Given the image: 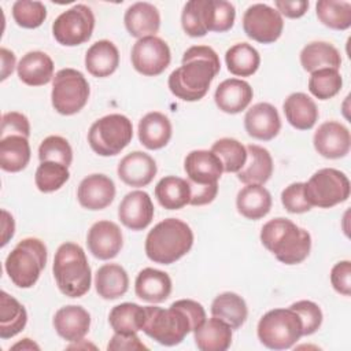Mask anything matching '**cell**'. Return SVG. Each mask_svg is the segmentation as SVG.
Returning a JSON list of instances; mask_svg holds the SVG:
<instances>
[{"instance_id": "6da1fadb", "label": "cell", "mask_w": 351, "mask_h": 351, "mask_svg": "<svg viewBox=\"0 0 351 351\" xmlns=\"http://www.w3.org/2000/svg\"><path fill=\"white\" fill-rule=\"evenodd\" d=\"M219 70V58L211 47L193 45L184 52L182 66L171 71L167 85L176 97L197 101L206 96Z\"/></svg>"}, {"instance_id": "7a4b0ae2", "label": "cell", "mask_w": 351, "mask_h": 351, "mask_svg": "<svg viewBox=\"0 0 351 351\" xmlns=\"http://www.w3.org/2000/svg\"><path fill=\"white\" fill-rule=\"evenodd\" d=\"M261 241L277 261L285 265L302 263L311 250L310 233L281 217L270 219L262 226Z\"/></svg>"}, {"instance_id": "3957f363", "label": "cell", "mask_w": 351, "mask_h": 351, "mask_svg": "<svg viewBox=\"0 0 351 351\" xmlns=\"http://www.w3.org/2000/svg\"><path fill=\"white\" fill-rule=\"evenodd\" d=\"M192 245L191 226L178 218H166L148 232L144 248L152 262L171 265L186 255Z\"/></svg>"}, {"instance_id": "277c9868", "label": "cell", "mask_w": 351, "mask_h": 351, "mask_svg": "<svg viewBox=\"0 0 351 351\" xmlns=\"http://www.w3.org/2000/svg\"><path fill=\"white\" fill-rule=\"evenodd\" d=\"M52 271L59 291L69 298H81L90 288V266L84 250L75 243L66 241L59 245Z\"/></svg>"}, {"instance_id": "5b68a950", "label": "cell", "mask_w": 351, "mask_h": 351, "mask_svg": "<svg viewBox=\"0 0 351 351\" xmlns=\"http://www.w3.org/2000/svg\"><path fill=\"white\" fill-rule=\"evenodd\" d=\"M47 247L36 237L21 240L7 255L4 269L18 288H32L47 263Z\"/></svg>"}, {"instance_id": "8992f818", "label": "cell", "mask_w": 351, "mask_h": 351, "mask_svg": "<svg viewBox=\"0 0 351 351\" xmlns=\"http://www.w3.org/2000/svg\"><path fill=\"white\" fill-rule=\"evenodd\" d=\"M143 332L159 344L171 347L180 344L189 332H193V325L185 311L173 303L169 308L145 306Z\"/></svg>"}, {"instance_id": "52a82bcc", "label": "cell", "mask_w": 351, "mask_h": 351, "mask_svg": "<svg viewBox=\"0 0 351 351\" xmlns=\"http://www.w3.org/2000/svg\"><path fill=\"white\" fill-rule=\"evenodd\" d=\"M256 333L265 347L288 350L303 336V325L300 317L292 308H274L262 315Z\"/></svg>"}, {"instance_id": "ba28073f", "label": "cell", "mask_w": 351, "mask_h": 351, "mask_svg": "<svg viewBox=\"0 0 351 351\" xmlns=\"http://www.w3.org/2000/svg\"><path fill=\"white\" fill-rule=\"evenodd\" d=\"M132 137V121L122 114H108L99 118L88 132V143L100 156L118 155L129 145Z\"/></svg>"}, {"instance_id": "9c48e42d", "label": "cell", "mask_w": 351, "mask_h": 351, "mask_svg": "<svg viewBox=\"0 0 351 351\" xmlns=\"http://www.w3.org/2000/svg\"><path fill=\"white\" fill-rule=\"evenodd\" d=\"M90 95L85 75L75 69H62L52 80L51 101L56 112L74 115L88 103Z\"/></svg>"}, {"instance_id": "30bf717a", "label": "cell", "mask_w": 351, "mask_h": 351, "mask_svg": "<svg viewBox=\"0 0 351 351\" xmlns=\"http://www.w3.org/2000/svg\"><path fill=\"white\" fill-rule=\"evenodd\" d=\"M304 195L311 206L330 208L348 199L350 180L337 169H319L304 182Z\"/></svg>"}, {"instance_id": "8fae6325", "label": "cell", "mask_w": 351, "mask_h": 351, "mask_svg": "<svg viewBox=\"0 0 351 351\" xmlns=\"http://www.w3.org/2000/svg\"><path fill=\"white\" fill-rule=\"evenodd\" d=\"M95 29V15L85 4H75L63 11L52 23L55 40L64 47H75L86 43Z\"/></svg>"}, {"instance_id": "7c38bea8", "label": "cell", "mask_w": 351, "mask_h": 351, "mask_svg": "<svg viewBox=\"0 0 351 351\" xmlns=\"http://www.w3.org/2000/svg\"><path fill=\"white\" fill-rule=\"evenodd\" d=\"M243 29L247 37L261 44L277 41L284 29L281 14L263 3L250 5L243 15Z\"/></svg>"}, {"instance_id": "4fadbf2b", "label": "cell", "mask_w": 351, "mask_h": 351, "mask_svg": "<svg viewBox=\"0 0 351 351\" xmlns=\"http://www.w3.org/2000/svg\"><path fill=\"white\" fill-rule=\"evenodd\" d=\"M136 71L147 77L162 74L170 64L171 53L167 43L156 36L138 38L130 53Z\"/></svg>"}, {"instance_id": "5bb4252c", "label": "cell", "mask_w": 351, "mask_h": 351, "mask_svg": "<svg viewBox=\"0 0 351 351\" xmlns=\"http://www.w3.org/2000/svg\"><path fill=\"white\" fill-rule=\"evenodd\" d=\"M315 151L328 159L344 158L351 148V134L347 126L337 121H326L314 133Z\"/></svg>"}, {"instance_id": "9a60e30c", "label": "cell", "mask_w": 351, "mask_h": 351, "mask_svg": "<svg viewBox=\"0 0 351 351\" xmlns=\"http://www.w3.org/2000/svg\"><path fill=\"white\" fill-rule=\"evenodd\" d=\"M86 245L95 258L101 261L112 259L122 250V232L115 222L97 221L88 230Z\"/></svg>"}, {"instance_id": "2e32d148", "label": "cell", "mask_w": 351, "mask_h": 351, "mask_svg": "<svg viewBox=\"0 0 351 351\" xmlns=\"http://www.w3.org/2000/svg\"><path fill=\"white\" fill-rule=\"evenodd\" d=\"M155 208L149 195L144 191H132L125 195L118 207L119 221L130 230H143L154 219Z\"/></svg>"}, {"instance_id": "e0dca14e", "label": "cell", "mask_w": 351, "mask_h": 351, "mask_svg": "<svg viewBox=\"0 0 351 351\" xmlns=\"http://www.w3.org/2000/svg\"><path fill=\"white\" fill-rule=\"evenodd\" d=\"M115 197V184L106 174H90L85 177L77 189L78 203L92 211L108 207Z\"/></svg>"}, {"instance_id": "ac0fdd59", "label": "cell", "mask_w": 351, "mask_h": 351, "mask_svg": "<svg viewBox=\"0 0 351 351\" xmlns=\"http://www.w3.org/2000/svg\"><path fill=\"white\" fill-rule=\"evenodd\" d=\"M158 167L154 158L143 151H133L125 155L118 163L119 180L134 188L147 186L156 176Z\"/></svg>"}, {"instance_id": "d6986e66", "label": "cell", "mask_w": 351, "mask_h": 351, "mask_svg": "<svg viewBox=\"0 0 351 351\" xmlns=\"http://www.w3.org/2000/svg\"><path fill=\"white\" fill-rule=\"evenodd\" d=\"M244 128L248 136L269 141L274 138L281 129V119L277 108L270 103H256L247 110L244 117Z\"/></svg>"}, {"instance_id": "ffe728a7", "label": "cell", "mask_w": 351, "mask_h": 351, "mask_svg": "<svg viewBox=\"0 0 351 351\" xmlns=\"http://www.w3.org/2000/svg\"><path fill=\"white\" fill-rule=\"evenodd\" d=\"M184 170L189 182L203 185L218 182L223 173L221 160L211 149L191 151L185 156Z\"/></svg>"}, {"instance_id": "44dd1931", "label": "cell", "mask_w": 351, "mask_h": 351, "mask_svg": "<svg viewBox=\"0 0 351 351\" xmlns=\"http://www.w3.org/2000/svg\"><path fill=\"white\" fill-rule=\"evenodd\" d=\"M52 324L62 339L75 343L82 340L89 332L90 314L82 306L69 304L55 313Z\"/></svg>"}, {"instance_id": "7402d4cb", "label": "cell", "mask_w": 351, "mask_h": 351, "mask_svg": "<svg viewBox=\"0 0 351 351\" xmlns=\"http://www.w3.org/2000/svg\"><path fill=\"white\" fill-rule=\"evenodd\" d=\"M254 96V90L247 81L228 78L222 81L214 93L217 107L226 114H237L245 110Z\"/></svg>"}, {"instance_id": "603a6c76", "label": "cell", "mask_w": 351, "mask_h": 351, "mask_svg": "<svg viewBox=\"0 0 351 351\" xmlns=\"http://www.w3.org/2000/svg\"><path fill=\"white\" fill-rule=\"evenodd\" d=\"M123 22L132 37L143 38L158 33L160 27V15L154 4L138 1L128 7L123 15Z\"/></svg>"}, {"instance_id": "cb8c5ba5", "label": "cell", "mask_w": 351, "mask_h": 351, "mask_svg": "<svg viewBox=\"0 0 351 351\" xmlns=\"http://www.w3.org/2000/svg\"><path fill=\"white\" fill-rule=\"evenodd\" d=\"M19 80L29 86H43L53 80V60L43 51H30L25 53L18 66Z\"/></svg>"}, {"instance_id": "d4e9b609", "label": "cell", "mask_w": 351, "mask_h": 351, "mask_svg": "<svg viewBox=\"0 0 351 351\" xmlns=\"http://www.w3.org/2000/svg\"><path fill=\"white\" fill-rule=\"evenodd\" d=\"M171 278L167 273L145 267L143 269L134 281V292L137 298L148 303H162L171 293Z\"/></svg>"}, {"instance_id": "484cf974", "label": "cell", "mask_w": 351, "mask_h": 351, "mask_svg": "<svg viewBox=\"0 0 351 351\" xmlns=\"http://www.w3.org/2000/svg\"><path fill=\"white\" fill-rule=\"evenodd\" d=\"M247 148L245 165L237 171V178L243 184L263 185L273 174V159L270 152L256 144H250Z\"/></svg>"}, {"instance_id": "4316f807", "label": "cell", "mask_w": 351, "mask_h": 351, "mask_svg": "<svg viewBox=\"0 0 351 351\" xmlns=\"http://www.w3.org/2000/svg\"><path fill=\"white\" fill-rule=\"evenodd\" d=\"M119 66V52L110 40H99L93 43L85 53V67L88 73L96 78L111 75Z\"/></svg>"}, {"instance_id": "83f0119b", "label": "cell", "mask_w": 351, "mask_h": 351, "mask_svg": "<svg viewBox=\"0 0 351 351\" xmlns=\"http://www.w3.org/2000/svg\"><path fill=\"white\" fill-rule=\"evenodd\" d=\"M232 328L213 317L193 330V340L200 351H226L232 344Z\"/></svg>"}, {"instance_id": "f1b7e54d", "label": "cell", "mask_w": 351, "mask_h": 351, "mask_svg": "<svg viewBox=\"0 0 351 351\" xmlns=\"http://www.w3.org/2000/svg\"><path fill=\"white\" fill-rule=\"evenodd\" d=\"M282 110L288 123L298 130H310L319 117L315 101L303 92L291 93L285 99Z\"/></svg>"}, {"instance_id": "f546056e", "label": "cell", "mask_w": 351, "mask_h": 351, "mask_svg": "<svg viewBox=\"0 0 351 351\" xmlns=\"http://www.w3.org/2000/svg\"><path fill=\"white\" fill-rule=\"evenodd\" d=\"M171 133L170 119L159 111L145 114L138 122V140L148 149H160L167 145Z\"/></svg>"}, {"instance_id": "4dcf8cb0", "label": "cell", "mask_w": 351, "mask_h": 351, "mask_svg": "<svg viewBox=\"0 0 351 351\" xmlns=\"http://www.w3.org/2000/svg\"><path fill=\"white\" fill-rule=\"evenodd\" d=\"M236 207L247 219H261L267 215L271 208V195L263 185L248 184L239 191Z\"/></svg>"}, {"instance_id": "1f68e13d", "label": "cell", "mask_w": 351, "mask_h": 351, "mask_svg": "<svg viewBox=\"0 0 351 351\" xmlns=\"http://www.w3.org/2000/svg\"><path fill=\"white\" fill-rule=\"evenodd\" d=\"M95 288L106 300L118 299L128 292L129 276L121 265L106 263L95 274Z\"/></svg>"}, {"instance_id": "d6a6232c", "label": "cell", "mask_w": 351, "mask_h": 351, "mask_svg": "<svg viewBox=\"0 0 351 351\" xmlns=\"http://www.w3.org/2000/svg\"><path fill=\"white\" fill-rule=\"evenodd\" d=\"M213 0H189L181 14L184 32L191 37H203L211 32Z\"/></svg>"}, {"instance_id": "836d02e7", "label": "cell", "mask_w": 351, "mask_h": 351, "mask_svg": "<svg viewBox=\"0 0 351 351\" xmlns=\"http://www.w3.org/2000/svg\"><path fill=\"white\" fill-rule=\"evenodd\" d=\"M302 67L313 73L319 69H336L341 66V56L336 47L326 41H313L300 51Z\"/></svg>"}, {"instance_id": "e575fe53", "label": "cell", "mask_w": 351, "mask_h": 351, "mask_svg": "<svg viewBox=\"0 0 351 351\" xmlns=\"http://www.w3.org/2000/svg\"><path fill=\"white\" fill-rule=\"evenodd\" d=\"M155 197L166 210H180L189 204L191 186L188 180L176 176H166L155 186Z\"/></svg>"}, {"instance_id": "d590c367", "label": "cell", "mask_w": 351, "mask_h": 351, "mask_svg": "<svg viewBox=\"0 0 351 351\" xmlns=\"http://www.w3.org/2000/svg\"><path fill=\"white\" fill-rule=\"evenodd\" d=\"M30 145L25 136H7L0 138V167L8 173L23 170L30 160Z\"/></svg>"}, {"instance_id": "8d00e7d4", "label": "cell", "mask_w": 351, "mask_h": 351, "mask_svg": "<svg viewBox=\"0 0 351 351\" xmlns=\"http://www.w3.org/2000/svg\"><path fill=\"white\" fill-rule=\"evenodd\" d=\"M213 317L225 321L232 329H239L245 322L248 308L245 300L234 292H222L211 303Z\"/></svg>"}, {"instance_id": "74e56055", "label": "cell", "mask_w": 351, "mask_h": 351, "mask_svg": "<svg viewBox=\"0 0 351 351\" xmlns=\"http://www.w3.org/2000/svg\"><path fill=\"white\" fill-rule=\"evenodd\" d=\"M27 322L26 308L5 291L0 293V337L11 339L22 332Z\"/></svg>"}, {"instance_id": "f35d334b", "label": "cell", "mask_w": 351, "mask_h": 351, "mask_svg": "<svg viewBox=\"0 0 351 351\" xmlns=\"http://www.w3.org/2000/svg\"><path fill=\"white\" fill-rule=\"evenodd\" d=\"M225 62L230 74L250 77L259 69L261 55L251 44L237 43L226 51Z\"/></svg>"}, {"instance_id": "ab89813d", "label": "cell", "mask_w": 351, "mask_h": 351, "mask_svg": "<svg viewBox=\"0 0 351 351\" xmlns=\"http://www.w3.org/2000/svg\"><path fill=\"white\" fill-rule=\"evenodd\" d=\"M145 321V306L137 303H121L111 308L108 322L117 333H137L143 330Z\"/></svg>"}, {"instance_id": "60d3db41", "label": "cell", "mask_w": 351, "mask_h": 351, "mask_svg": "<svg viewBox=\"0 0 351 351\" xmlns=\"http://www.w3.org/2000/svg\"><path fill=\"white\" fill-rule=\"evenodd\" d=\"M317 18L333 30H346L351 26V3L339 0H319L315 4Z\"/></svg>"}, {"instance_id": "b9f144b4", "label": "cell", "mask_w": 351, "mask_h": 351, "mask_svg": "<svg viewBox=\"0 0 351 351\" xmlns=\"http://www.w3.org/2000/svg\"><path fill=\"white\" fill-rule=\"evenodd\" d=\"M211 151L221 160L225 173H237L245 165L247 148L236 138H219L213 144Z\"/></svg>"}, {"instance_id": "7bdbcfd3", "label": "cell", "mask_w": 351, "mask_h": 351, "mask_svg": "<svg viewBox=\"0 0 351 351\" xmlns=\"http://www.w3.org/2000/svg\"><path fill=\"white\" fill-rule=\"evenodd\" d=\"M310 74L308 90L314 97L319 100L332 99L340 92L343 86L341 74L336 69H319Z\"/></svg>"}, {"instance_id": "ee69618b", "label": "cell", "mask_w": 351, "mask_h": 351, "mask_svg": "<svg viewBox=\"0 0 351 351\" xmlns=\"http://www.w3.org/2000/svg\"><path fill=\"white\" fill-rule=\"evenodd\" d=\"M69 167L56 162H41L34 174V182L40 192L51 193L60 189L69 180Z\"/></svg>"}, {"instance_id": "f6af8a7d", "label": "cell", "mask_w": 351, "mask_h": 351, "mask_svg": "<svg viewBox=\"0 0 351 351\" xmlns=\"http://www.w3.org/2000/svg\"><path fill=\"white\" fill-rule=\"evenodd\" d=\"M12 18L21 27L36 29L44 23L47 8L41 1L18 0L12 4Z\"/></svg>"}, {"instance_id": "bcb514c9", "label": "cell", "mask_w": 351, "mask_h": 351, "mask_svg": "<svg viewBox=\"0 0 351 351\" xmlns=\"http://www.w3.org/2000/svg\"><path fill=\"white\" fill-rule=\"evenodd\" d=\"M40 162H56L70 166L73 162V149L69 141L62 136H48L38 147Z\"/></svg>"}, {"instance_id": "7dc6e473", "label": "cell", "mask_w": 351, "mask_h": 351, "mask_svg": "<svg viewBox=\"0 0 351 351\" xmlns=\"http://www.w3.org/2000/svg\"><path fill=\"white\" fill-rule=\"evenodd\" d=\"M302 319L303 336L315 333L322 324V311L319 306L311 300H298L289 306Z\"/></svg>"}, {"instance_id": "c3c4849f", "label": "cell", "mask_w": 351, "mask_h": 351, "mask_svg": "<svg viewBox=\"0 0 351 351\" xmlns=\"http://www.w3.org/2000/svg\"><path fill=\"white\" fill-rule=\"evenodd\" d=\"M281 203L288 213L303 214L311 210V204L304 195V182H293L281 192Z\"/></svg>"}, {"instance_id": "681fc988", "label": "cell", "mask_w": 351, "mask_h": 351, "mask_svg": "<svg viewBox=\"0 0 351 351\" xmlns=\"http://www.w3.org/2000/svg\"><path fill=\"white\" fill-rule=\"evenodd\" d=\"M236 18L234 5L225 0H213L211 32L223 33L232 29Z\"/></svg>"}, {"instance_id": "f907efd6", "label": "cell", "mask_w": 351, "mask_h": 351, "mask_svg": "<svg viewBox=\"0 0 351 351\" xmlns=\"http://www.w3.org/2000/svg\"><path fill=\"white\" fill-rule=\"evenodd\" d=\"M7 136H30V123L26 115L18 111L4 112L1 117L0 138Z\"/></svg>"}, {"instance_id": "816d5d0a", "label": "cell", "mask_w": 351, "mask_h": 351, "mask_svg": "<svg viewBox=\"0 0 351 351\" xmlns=\"http://www.w3.org/2000/svg\"><path fill=\"white\" fill-rule=\"evenodd\" d=\"M330 284L333 289L344 296L351 295V262L340 261L330 270Z\"/></svg>"}, {"instance_id": "f5cc1de1", "label": "cell", "mask_w": 351, "mask_h": 351, "mask_svg": "<svg viewBox=\"0 0 351 351\" xmlns=\"http://www.w3.org/2000/svg\"><path fill=\"white\" fill-rule=\"evenodd\" d=\"M107 350L110 351H133V350H148L145 344L141 343L137 333H114L110 343L107 344Z\"/></svg>"}, {"instance_id": "db71d44e", "label": "cell", "mask_w": 351, "mask_h": 351, "mask_svg": "<svg viewBox=\"0 0 351 351\" xmlns=\"http://www.w3.org/2000/svg\"><path fill=\"white\" fill-rule=\"evenodd\" d=\"M189 182V181H188ZM191 186V206H204L211 203L218 193V182L215 184H193L189 182Z\"/></svg>"}, {"instance_id": "11a10c76", "label": "cell", "mask_w": 351, "mask_h": 351, "mask_svg": "<svg viewBox=\"0 0 351 351\" xmlns=\"http://www.w3.org/2000/svg\"><path fill=\"white\" fill-rule=\"evenodd\" d=\"M173 304H176L177 307H180L181 310L185 311V314L189 317V319L193 325V330L196 328H199L206 321V311L199 302L192 300V299H180V300L173 302Z\"/></svg>"}, {"instance_id": "9f6ffc18", "label": "cell", "mask_w": 351, "mask_h": 351, "mask_svg": "<svg viewBox=\"0 0 351 351\" xmlns=\"http://www.w3.org/2000/svg\"><path fill=\"white\" fill-rule=\"evenodd\" d=\"M276 10L281 14V16H287L291 19H296L303 16L308 10V1L298 0V1H287V0H277L274 1Z\"/></svg>"}, {"instance_id": "6f0895ef", "label": "cell", "mask_w": 351, "mask_h": 351, "mask_svg": "<svg viewBox=\"0 0 351 351\" xmlns=\"http://www.w3.org/2000/svg\"><path fill=\"white\" fill-rule=\"evenodd\" d=\"M15 233V221L7 210H1V247H4Z\"/></svg>"}, {"instance_id": "680465c9", "label": "cell", "mask_w": 351, "mask_h": 351, "mask_svg": "<svg viewBox=\"0 0 351 351\" xmlns=\"http://www.w3.org/2000/svg\"><path fill=\"white\" fill-rule=\"evenodd\" d=\"M0 56H1V81L7 80L10 74H12L14 67H15V55L12 51L7 48L0 49Z\"/></svg>"}, {"instance_id": "91938a15", "label": "cell", "mask_w": 351, "mask_h": 351, "mask_svg": "<svg viewBox=\"0 0 351 351\" xmlns=\"http://www.w3.org/2000/svg\"><path fill=\"white\" fill-rule=\"evenodd\" d=\"M11 350H40V347L30 339H22L21 341L15 343L14 346H11Z\"/></svg>"}]
</instances>
